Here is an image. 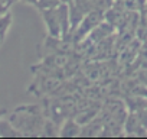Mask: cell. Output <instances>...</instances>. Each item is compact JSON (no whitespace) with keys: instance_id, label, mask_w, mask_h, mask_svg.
<instances>
[{"instance_id":"cell-1","label":"cell","mask_w":147,"mask_h":139,"mask_svg":"<svg viewBox=\"0 0 147 139\" xmlns=\"http://www.w3.org/2000/svg\"><path fill=\"white\" fill-rule=\"evenodd\" d=\"M9 23H10V18L9 16L0 19V39L5 36V32H6V28L9 26Z\"/></svg>"}]
</instances>
